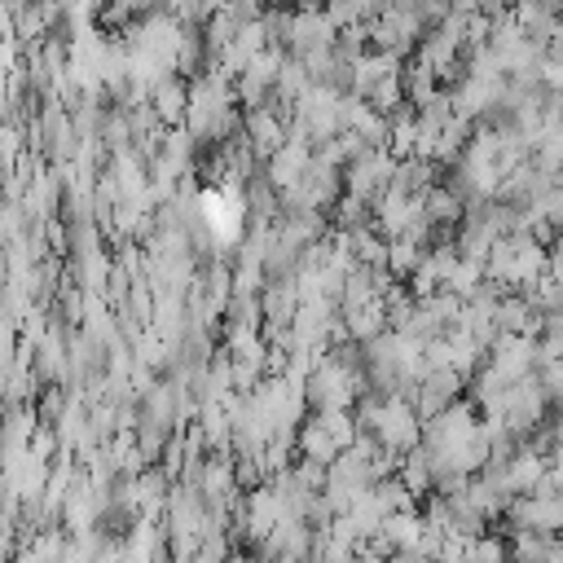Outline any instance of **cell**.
Masks as SVG:
<instances>
[{"mask_svg":"<svg viewBox=\"0 0 563 563\" xmlns=\"http://www.w3.org/2000/svg\"><path fill=\"white\" fill-rule=\"evenodd\" d=\"M189 106H194V110H189V123H194L198 136H216V132L224 128V119H229V97H224L220 79H216V84H202Z\"/></svg>","mask_w":563,"mask_h":563,"instance_id":"cell-2","label":"cell"},{"mask_svg":"<svg viewBox=\"0 0 563 563\" xmlns=\"http://www.w3.org/2000/svg\"><path fill=\"white\" fill-rule=\"evenodd\" d=\"M515 519L528 523V532H545L554 537L559 519H563V506L554 493H523V501H515Z\"/></svg>","mask_w":563,"mask_h":563,"instance_id":"cell-3","label":"cell"},{"mask_svg":"<svg viewBox=\"0 0 563 563\" xmlns=\"http://www.w3.org/2000/svg\"><path fill=\"white\" fill-rule=\"evenodd\" d=\"M158 114H163V119H180V114H185V92L167 84V88L158 92Z\"/></svg>","mask_w":563,"mask_h":563,"instance_id":"cell-4","label":"cell"},{"mask_svg":"<svg viewBox=\"0 0 563 563\" xmlns=\"http://www.w3.org/2000/svg\"><path fill=\"white\" fill-rule=\"evenodd\" d=\"M369 427H374V435H378V444H383L387 453L413 449L418 435H422L418 409H413L409 400H400V396H387L383 405H374V409H369Z\"/></svg>","mask_w":563,"mask_h":563,"instance_id":"cell-1","label":"cell"},{"mask_svg":"<svg viewBox=\"0 0 563 563\" xmlns=\"http://www.w3.org/2000/svg\"><path fill=\"white\" fill-rule=\"evenodd\" d=\"M224 563H264V559H255V554H233V559H224Z\"/></svg>","mask_w":563,"mask_h":563,"instance_id":"cell-5","label":"cell"}]
</instances>
